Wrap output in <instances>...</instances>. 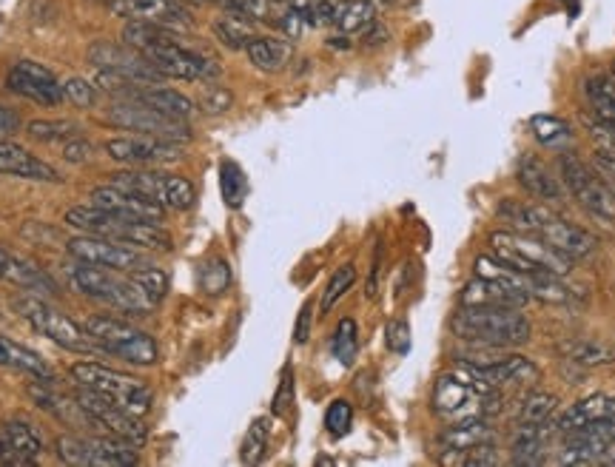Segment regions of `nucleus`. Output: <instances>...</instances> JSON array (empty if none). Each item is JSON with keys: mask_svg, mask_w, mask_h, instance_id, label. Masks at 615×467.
Instances as JSON below:
<instances>
[{"mask_svg": "<svg viewBox=\"0 0 615 467\" xmlns=\"http://www.w3.org/2000/svg\"><path fill=\"white\" fill-rule=\"evenodd\" d=\"M123 40L149 57L151 66L166 80H205L217 75V66L208 57L186 49L174 29L131 20L123 29Z\"/></svg>", "mask_w": 615, "mask_h": 467, "instance_id": "f257e3e1", "label": "nucleus"}, {"mask_svg": "<svg viewBox=\"0 0 615 467\" xmlns=\"http://www.w3.org/2000/svg\"><path fill=\"white\" fill-rule=\"evenodd\" d=\"M499 220L507 223V228L541 237L544 243H550L556 251H561L570 260H584L596 251V237L578 225L567 223L564 217L553 214L547 206L536 203H522V200H502L496 206Z\"/></svg>", "mask_w": 615, "mask_h": 467, "instance_id": "f03ea898", "label": "nucleus"}, {"mask_svg": "<svg viewBox=\"0 0 615 467\" xmlns=\"http://www.w3.org/2000/svg\"><path fill=\"white\" fill-rule=\"evenodd\" d=\"M450 328L459 339L473 345H490V348L524 345L533 331L522 308H502V305H462Z\"/></svg>", "mask_w": 615, "mask_h": 467, "instance_id": "7ed1b4c3", "label": "nucleus"}, {"mask_svg": "<svg viewBox=\"0 0 615 467\" xmlns=\"http://www.w3.org/2000/svg\"><path fill=\"white\" fill-rule=\"evenodd\" d=\"M69 282L83 297L94 299L100 305H109V308L123 311V314L143 317V314H149L151 308H154V302L143 291V285L134 280V274L123 277V271L75 260L69 265Z\"/></svg>", "mask_w": 615, "mask_h": 467, "instance_id": "20e7f679", "label": "nucleus"}, {"mask_svg": "<svg viewBox=\"0 0 615 467\" xmlns=\"http://www.w3.org/2000/svg\"><path fill=\"white\" fill-rule=\"evenodd\" d=\"M66 223L80 228L83 234H97L109 237L117 243L146 248V251H171V234L160 228V223H146V220H126L112 211H103L97 206H77L66 211Z\"/></svg>", "mask_w": 615, "mask_h": 467, "instance_id": "39448f33", "label": "nucleus"}, {"mask_svg": "<svg viewBox=\"0 0 615 467\" xmlns=\"http://www.w3.org/2000/svg\"><path fill=\"white\" fill-rule=\"evenodd\" d=\"M490 245H493V257L496 260L516 268V271H524V274L567 277L573 271V260L570 257H564L553 245L544 243L541 237H533V234L504 228V231H493L490 234Z\"/></svg>", "mask_w": 615, "mask_h": 467, "instance_id": "423d86ee", "label": "nucleus"}, {"mask_svg": "<svg viewBox=\"0 0 615 467\" xmlns=\"http://www.w3.org/2000/svg\"><path fill=\"white\" fill-rule=\"evenodd\" d=\"M12 308L18 311L20 319H26L40 337L52 339L55 345L66 348V351H75V354L86 356H103L100 345L94 342L92 334L77 325L75 319H69L63 311L52 308L46 299H40V294H23L15 297Z\"/></svg>", "mask_w": 615, "mask_h": 467, "instance_id": "0eeeda50", "label": "nucleus"}, {"mask_svg": "<svg viewBox=\"0 0 615 467\" xmlns=\"http://www.w3.org/2000/svg\"><path fill=\"white\" fill-rule=\"evenodd\" d=\"M72 376H75L77 385L103 393L106 399H112L114 405L126 408V411L140 416V419L154 405V393H151V388L143 379L123 374V371H114V368H106L100 362H77V365H72Z\"/></svg>", "mask_w": 615, "mask_h": 467, "instance_id": "6e6552de", "label": "nucleus"}, {"mask_svg": "<svg viewBox=\"0 0 615 467\" xmlns=\"http://www.w3.org/2000/svg\"><path fill=\"white\" fill-rule=\"evenodd\" d=\"M83 328L100 345L103 356H117L129 365H140V368L154 365L157 356H160L154 337H149L146 331L134 328L129 322H123V319L89 317Z\"/></svg>", "mask_w": 615, "mask_h": 467, "instance_id": "1a4fd4ad", "label": "nucleus"}, {"mask_svg": "<svg viewBox=\"0 0 615 467\" xmlns=\"http://www.w3.org/2000/svg\"><path fill=\"white\" fill-rule=\"evenodd\" d=\"M57 459L72 467H131L140 462L137 448L117 436H60Z\"/></svg>", "mask_w": 615, "mask_h": 467, "instance_id": "9d476101", "label": "nucleus"}, {"mask_svg": "<svg viewBox=\"0 0 615 467\" xmlns=\"http://www.w3.org/2000/svg\"><path fill=\"white\" fill-rule=\"evenodd\" d=\"M561 183L570 191V197L578 206L587 208L598 220H610L615 223V191L613 186L593 171L587 163H581L576 154L564 151L559 160Z\"/></svg>", "mask_w": 615, "mask_h": 467, "instance_id": "9b49d317", "label": "nucleus"}, {"mask_svg": "<svg viewBox=\"0 0 615 467\" xmlns=\"http://www.w3.org/2000/svg\"><path fill=\"white\" fill-rule=\"evenodd\" d=\"M75 402L80 405V411L86 413L89 425L92 428H103L109 436L117 439H126L134 448H143L146 439H149V430L140 422V416H134L126 408L114 405L112 399H106L103 393L89 391V388H77Z\"/></svg>", "mask_w": 615, "mask_h": 467, "instance_id": "f8f14e48", "label": "nucleus"}, {"mask_svg": "<svg viewBox=\"0 0 615 467\" xmlns=\"http://www.w3.org/2000/svg\"><path fill=\"white\" fill-rule=\"evenodd\" d=\"M106 120L120 126V129H131L137 134L171 140V143H188L191 140V129H188L186 120L168 117V114L157 112L146 103H137V100H117L106 112Z\"/></svg>", "mask_w": 615, "mask_h": 467, "instance_id": "ddd939ff", "label": "nucleus"}, {"mask_svg": "<svg viewBox=\"0 0 615 467\" xmlns=\"http://www.w3.org/2000/svg\"><path fill=\"white\" fill-rule=\"evenodd\" d=\"M69 254L80 262H92L100 268H114V271H140L149 268L154 262L134 245L117 243L109 237H97V234H80L75 240H69Z\"/></svg>", "mask_w": 615, "mask_h": 467, "instance_id": "4468645a", "label": "nucleus"}, {"mask_svg": "<svg viewBox=\"0 0 615 467\" xmlns=\"http://www.w3.org/2000/svg\"><path fill=\"white\" fill-rule=\"evenodd\" d=\"M106 154L114 163H123L131 169H154V166H168L183 157L180 143L137 134V137H114L106 143Z\"/></svg>", "mask_w": 615, "mask_h": 467, "instance_id": "2eb2a0df", "label": "nucleus"}, {"mask_svg": "<svg viewBox=\"0 0 615 467\" xmlns=\"http://www.w3.org/2000/svg\"><path fill=\"white\" fill-rule=\"evenodd\" d=\"M6 89L38 106H60L66 97V89L55 77V72L35 60H18L6 75Z\"/></svg>", "mask_w": 615, "mask_h": 467, "instance_id": "dca6fc26", "label": "nucleus"}, {"mask_svg": "<svg viewBox=\"0 0 615 467\" xmlns=\"http://www.w3.org/2000/svg\"><path fill=\"white\" fill-rule=\"evenodd\" d=\"M94 66L100 69H114L120 75L134 77L137 83L143 86H163L166 77L160 75L151 60L143 52H137L129 43H109V40H97L92 49H89Z\"/></svg>", "mask_w": 615, "mask_h": 467, "instance_id": "f3484780", "label": "nucleus"}, {"mask_svg": "<svg viewBox=\"0 0 615 467\" xmlns=\"http://www.w3.org/2000/svg\"><path fill=\"white\" fill-rule=\"evenodd\" d=\"M109 12L117 18L154 23L174 32L191 26V12L183 0H109Z\"/></svg>", "mask_w": 615, "mask_h": 467, "instance_id": "a211bd4d", "label": "nucleus"}, {"mask_svg": "<svg viewBox=\"0 0 615 467\" xmlns=\"http://www.w3.org/2000/svg\"><path fill=\"white\" fill-rule=\"evenodd\" d=\"M465 371L479 393L499 391L504 385L533 382V379L539 376V368H536L530 359H524V356L519 354H510V356L502 354L499 359L485 362V365H465Z\"/></svg>", "mask_w": 615, "mask_h": 467, "instance_id": "6ab92c4d", "label": "nucleus"}, {"mask_svg": "<svg viewBox=\"0 0 615 467\" xmlns=\"http://www.w3.org/2000/svg\"><path fill=\"white\" fill-rule=\"evenodd\" d=\"M92 206L112 211L117 217L126 220H146V223H163L166 217V206H160L157 200H151L146 194H137L129 188L120 186H100L92 191Z\"/></svg>", "mask_w": 615, "mask_h": 467, "instance_id": "aec40b11", "label": "nucleus"}, {"mask_svg": "<svg viewBox=\"0 0 615 467\" xmlns=\"http://www.w3.org/2000/svg\"><path fill=\"white\" fill-rule=\"evenodd\" d=\"M43 456V436L23 419H12L0 428V465L29 467Z\"/></svg>", "mask_w": 615, "mask_h": 467, "instance_id": "412c9836", "label": "nucleus"}, {"mask_svg": "<svg viewBox=\"0 0 615 467\" xmlns=\"http://www.w3.org/2000/svg\"><path fill=\"white\" fill-rule=\"evenodd\" d=\"M0 280L18 285L23 291H32V294H57V282L40 268L38 262L26 260L3 245H0Z\"/></svg>", "mask_w": 615, "mask_h": 467, "instance_id": "4be33fe9", "label": "nucleus"}, {"mask_svg": "<svg viewBox=\"0 0 615 467\" xmlns=\"http://www.w3.org/2000/svg\"><path fill=\"white\" fill-rule=\"evenodd\" d=\"M0 174L32 180V183H60V174L46 160H40L12 140H0Z\"/></svg>", "mask_w": 615, "mask_h": 467, "instance_id": "5701e85b", "label": "nucleus"}, {"mask_svg": "<svg viewBox=\"0 0 615 467\" xmlns=\"http://www.w3.org/2000/svg\"><path fill=\"white\" fill-rule=\"evenodd\" d=\"M479 399H482V393L476 391L470 376L459 379V376L445 374L436 379V388H433V411L439 416H459Z\"/></svg>", "mask_w": 615, "mask_h": 467, "instance_id": "b1692460", "label": "nucleus"}, {"mask_svg": "<svg viewBox=\"0 0 615 467\" xmlns=\"http://www.w3.org/2000/svg\"><path fill=\"white\" fill-rule=\"evenodd\" d=\"M516 177L527 194H533L536 200H544L547 206L564 203V188H561L559 177H553L550 169L536 157H522L516 166Z\"/></svg>", "mask_w": 615, "mask_h": 467, "instance_id": "393cba45", "label": "nucleus"}, {"mask_svg": "<svg viewBox=\"0 0 615 467\" xmlns=\"http://www.w3.org/2000/svg\"><path fill=\"white\" fill-rule=\"evenodd\" d=\"M117 100H137V103H146L151 109L168 114V117H177V120H186V123L191 120V114L197 112L186 94L163 89V86H134L131 92L117 97Z\"/></svg>", "mask_w": 615, "mask_h": 467, "instance_id": "a878e982", "label": "nucleus"}, {"mask_svg": "<svg viewBox=\"0 0 615 467\" xmlns=\"http://www.w3.org/2000/svg\"><path fill=\"white\" fill-rule=\"evenodd\" d=\"M530 302V297H524L519 291L507 288L502 282L485 280V277H476L465 285L459 305H502V308H524Z\"/></svg>", "mask_w": 615, "mask_h": 467, "instance_id": "bb28decb", "label": "nucleus"}, {"mask_svg": "<svg viewBox=\"0 0 615 467\" xmlns=\"http://www.w3.org/2000/svg\"><path fill=\"white\" fill-rule=\"evenodd\" d=\"M601 419H615V396L610 393H593L581 399L573 408L561 413L556 425H559V433H567V430H576L587 422H601Z\"/></svg>", "mask_w": 615, "mask_h": 467, "instance_id": "cd10ccee", "label": "nucleus"}, {"mask_svg": "<svg viewBox=\"0 0 615 467\" xmlns=\"http://www.w3.org/2000/svg\"><path fill=\"white\" fill-rule=\"evenodd\" d=\"M442 445L445 450H465L476 448V445H496V430L487 419L479 416H465L459 419L453 428L442 433Z\"/></svg>", "mask_w": 615, "mask_h": 467, "instance_id": "c85d7f7f", "label": "nucleus"}, {"mask_svg": "<svg viewBox=\"0 0 615 467\" xmlns=\"http://www.w3.org/2000/svg\"><path fill=\"white\" fill-rule=\"evenodd\" d=\"M0 365L3 368H15L23 374L35 376V379H46V382H55V371L46 365V359L35 351H29L26 345H20L15 339L0 337Z\"/></svg>", "mask_w": 615, "mask_h": 467, "instance_id": "c756f323", "label": "nucleus"}, {"mask_svg": "<svg viewBox=\"0 0 615 467\" xmlns=\"http://www.w3.org/2000/svg\"><path fill=\"white\" fill-rule=\"evenodd\" d=\"M245 52H248V60L262 72H280L291 60V43L282 38H260L257 35L245 46Z\"/></svg>", "mask_w": 615, "mask_h": 467, "instance_id": "7c9ffc66", "label": "nucleus"}, {"mask_svg": "<svg viewBox=\"0 0 615 467\" xmlns=\"http://www.w3.org/2000/svg\"><path fill=\"white\" fill-rule=\"evenodd\" d=\"M561 354L573 365L584 368H601V365H615V348L598 339H570L561 345Z\"/></svg>", "mask_w": 615, "mask_h": 467, "instance_id": "2f4dec72", "label": "nucleus"}, {"mask_svg": "<svg viewBox=\"0 0 615 467\" xmlns=\"http://www.w3.org/2000/svg\"><path fill=\"white\" fill-rule=\"evenodd\" d=\"M587 103L604 126L615 129V80L607 75H593L584 80Z\"/></svg>", "mask_w": 615, "mask_h": 467, "instance_id": "473e14b6", "label": "nucleus"}, {"mask_svg": "<svg viewBox=\"0 0 615 467\" xmlns=\"http://www.w3.org/2000/svg\"><path fill=\"white\" fill-rule=\"evenodd\" d=\"M254 23L257 20L245 18V15H237V12H225L223 18L214 20V38L223 43L225 49H234V52H240V49H245L251 40L257 38V32H254Z\"/></svg>", "mask_w": 615, "mask_h": 467, "instance_id": "72a5a7b5", "label": "nucleus"}, {"mask_svg": "<svg viewBox=\"0 0 615 467\" xmlns=\"http://www.w3.org/2000/svg\"><path fill=\"white\" fill-rule=\"evenodd\" d=\"M530 131H533V137L539 140L541 146L550 151H564L573 143L570 123H564L561 117H553V114H536L530 120Z\"/></svg>", "mask_w": 615, "mask_h": 467, "instance_id": "f704fd0d", "label": "nucleus"}, {"mask_svg": "<svg viewBox=\"0 0 615 467\" xmlns=\"http://www.w3.org/2000/svg\"><path fill=\"white\" fill-rule=\"evenodd\" d=\"M442 465L453 467H496L502 465L496 445H476L465 450H445L442 453Z\"/></svg>", "mask_w": 615, "mask_h": 467, "instance_id": "c9c22d12", "label": "nucleus"}, {"mask_svg": "<svg viewBox=\"0 0 615 467\" xmlns=\"http://www.w3.org/2000/svg\"><path fill=\"white\" fill-rule=\"evenodd\" d=\"M373 23V6L371 0H342L336 26L342 32H365Z\"/></svg>", "mask_w": 615, "mask_h": 467, "instance_id": "e433bc0d", "label": "nucleus"}, {"mask_svg": "<svg viewBox=\"0 0 615 467\" xmlns=\"http://www.w3.org/2000/svg\"><path fill=\"white\" fill-rule=\"evenodd\" d=\"M556 411H559V399L553 396V393H530L527 399H524L522 405H519V425H530V422H547V419H553L556 416Z\"/></svg>", "mask_w": 615, "mask_h": 467, "instance_id": "4c0bfd02", "label": "nucleus"}, {"mask_svg": "<svg viewBox=\"0 0 615 467\" xmlns=\"http://www.w3.org/2000/svg\"><path fill=\"white\" fill-rule=\"evenodd\" d=\"M26 131L40 143H60V146L72 137H80V126L69 120H32Z\"/></svg>", "mask_w": 615, "mask_h": 467, "instance_id": "58836bf2", "label": "nucleus"}, {"mask_svg": "<svg viewBox=\"0 0 615 467\" xmlns=\"http://www.w3.org/2000/svg\"><path fill=\"white\" fill-rule=\"evenodd\" d=\"M331 351H334V356L345 365V368L354 365L356 351H359V328H356V322L351 317H345L339 325H336Z\"/></svg>", "mask_w": 615, "mask_h": 467, "instance_id": "ea45409f", "label": "nucleus"}, {"mask_svg": "<svg viewBox=\"0 0 615 467\" xmlns=\"http://www.w3.org/2000/svg\"><path fill=\"white\" fill-rule=\"evenodd\" d=\"M268 419H254L251 428L245 430L243 448H240V462L243 465H260L265 448H268Z\"/></svg>", "mask_w": 615, "mask_h": 467, "instance_id": "a19ab883", "label": "nucleus"}, {"mask_svg": "<svg viewBox=\"0 0 615 467\" xmlns=\"http://www.w3.org/2000/svg\"><path fill=\"white\" fill-rule=\"evenodd\" d=\"M220 191H223V200L228 208H240L245 200V177L237 163L223 160L220 166Z\"/></svg>", "mask_w": 615, "mask_h": 467, "instance_id": "79ce46f5", "label": "nucleus"}, {"mask_svg": "<svg viewBox=\"0 0 615 467\" xmlns=\"http://www.w3.org/2000/svg\"><path fill=\"white\" fill-rule=\"evenodd\" d=\"M356 282V268L348 262V265H342V268H336V274L331 277V282L325 285V291H322V314H328L331 308H334L339 299L345 297L351 288H354Z\"/></svg>", "mask_w": 615, "mask_h": 467, "instance_id": "37998d69", "label": "nucleus"}, {"mask_svg": "<svg viewBox=\"0 0 615 467\" xmlns=\"http://www.w3.org/2000/svg\"><path fill=\"white\" fill-rule=\"evenodd\" d=\"M228 285H231V268H228L225 260L214 257V260H208L200 268V288H203L205 294L217 297V294H223Z\"/></svg>", "mask_w": 615, "mask_h": 467, "instance_id": "c03bdc74", "label": "nucleus"}, {"mask_svg": "<svg viewBox=\"0 0 615 467\" xmlns=\"http://www.w3.org/2000/svg\"><path fill=\"white\" fill-rule=\"evenodd\" d=\"M194 200H197V188H194V183L186 180V177L171 174V177H168L166 203H163V206L171 208V211H188V208L194 206Z\"/></svg>", "mask_w": 615, "mask_h": 467, "instance_id": "a18cd8bd", "label": "nucleus"}, {"mask_svg": "<svg viewBox=\"0 0 615 467\" xmlns=\"http://www.w3.org/2000/svg\"><path fill=\"white\" fill-rule=\"evenodd\" d=\"M351 425H354V408H351V402H345V399L331 402L328 411H325V428H328V433H331L334 439H342V436L351 430Z\"/></svg>", "mask_w": 615, "mask_h": 467, "instance_id": "49530a36", "label": "nucleus"}, {"mask_svg": "<svg viewBox=\"0 0 615 467\" xmlns=\"http://www.w3.org/2000/svg\"><path fill=\"white\" fill-rule=\"evenodd\" d=\"M131 274H134V280L143 285V291L149 294L154 305H160V302H163V297H166V291H168V274L163 271V268L149 265V268H140V271H131Z\"/></svg>", "mask_w": 615, "mask_h": 467, "instance_id": "de8ad7c7", "label": "nucleus"}, {"mask_svg": "<svg viewBox=\"0 0 615 467\" xmlns=\"http://www.w3.org/2000/svg\"><path fill=\"white\" fill-rule=\"evenodd\" d=\"M63 89H66V97H69L75 106H80V109H89V106H94V100H97V86H92V83L83 80V77L66 80Z\"/></svg>", "mask_w": 615, "mask_h": 467, "instance_id": "09e8293b", "label": "nucleus"}, {"mask_svg": "<svg viewBox=\"0 0 615 467\" xmlns=\"http://www.w3.org/2000/svg\"><path fill=\"white\" fill-rule=\"evenodd\" d=\"M385 345L393 354H408L410 351V328L405 319H391L385 328Z\"/></svg>", "mask_w": 615, "mask_h": 467, "instance_id": "8fccbe9b", "label": "nucleus"}, {"mask_svg": "<svg viewBox=\"0 0 615 467\" xmlns=\"http://www.w3.org/2000/svg\"><path fill=\"white\" fill-rule=\"evenodd\" d=\"M231 103H234V94L223 89V86H211V89H205V94L200 97V112L223 114L231 109Z\"/></svg>", "mask_w": 615, "mask_h": 467, "instance_id": "3c124183", "label": "nucleus"}, {"mask_svg": "<svg viewBox=\"0 0 615 467\" xmlns=\"http://www.w3.org/2000/svg\"><path fill=\"white\" fill-rule=\"evenodd\" d=\"M225 12H237V15H245L251 20L268 18L271 12V0H223Z\"/></svg>", "mask_w": 615, "mask_h": 467, "instance_id": "603ef678", "label": "nucleus"}, {"mask_svg": "<svg viewBox=\"0 0 615 467\" xmlns=\"http://www.w3.org/2000/svg\"><path fill=\"white\" fill-rule=\"evenodd\" d=\"M291 402H294V371H291V368H285V371H282L280 388H277V393H274V402H271V411H274V416H285L288 408H291Z\"/></svg>", "mask_w": 615, "mask_h": 467, "instance_id": "864d4df0", "label": "nucleus"}, {"mask_svg": "<svg viewBox=\"0 0 615 467\" xmlns=\"http://www.w3.org/2000/svg\"><path fill=\"white\" fill-rule=\"evenodd\" d=\"M282 32L288 35V40H299L302 38V32H305V26H308V15H305V6H291L285 15H282L280 20Z\"/></svg>", "mask_w": 615, "mask_h": 467, "instance_id": "5fc2aeb1", "label": "nucleus"}, {"mask_svg": "<svg viewBox=\"0 0 615 467\" xmlns=\"http://www.w3.org/2000/svg\"><path fill=\"white\" fill-rule=\"evenodd\" d=\"M92 154H94V146L80 134V137H72V140H66L63 143V157L69 160V163H89L92 160Z\"/></svg>", "mask_w": 615, "mask_h": 467, "instance_id": "6e6d98bb", "label": "nucleus"}, {"mask_svg": "<svg viewBox=\"0 0 615 467\" xmlns=\"http://www.w3.org/2000/svg\"><path fill=\"white\" fill-rule=\"evenodd\" d=\"M311 325H314V302H305L302 311H299L297 325H294V342H297V345H305V342H308Z\"/></svg>", "mask_w": 615, "mask_h": 467, "instance_id": "4d7b16f0", "label": "nucleus"}, {"mask_svg": "<svg viewBox=\"0 0 615 467\" xmlns=\"http://www.w3.org/2000/svg\"><path fill=\"white\" fill-rule=\"evenodd\" d=\"M20 126H23L20 114L12 112V109H6V106H0V140L15 137V134L20 131Z\"/></svg>", "mask_w": 615, "mask_h": 467, "instance_id": "13d9d810", "label": "nucleus"}, {"mask_svg": "<svg viewBox=\"0 0 615 467\" xmlns=\"http://www.w3.org/2000/svg\"><path fill=\"white\" fill-rule=\"evenodd\" d=\"M596 169H598V174H601V177H604V180H607V183H610V186H613V191H615V160H613V157H607V154L596 151Z\"/></svg>", "mask_w": 615, "mask_h": 467, "instance_id": "bf43d9fd", "label": "nucleus"}, {"mask_svg": "<svg viewBox=\"0 0 615 467\" xmlns=\"http://www.w3.org/2000/svg\"><path fill=\"white\" fill-rule=\"evenodd\" d=\"M379 271H382V243L376 245V254H373V268H371V282H368V297H376L379 291Z\"/></svg>", "mask_w": 615, "mask_h": 467, "instance_id": "052dcab7", "label": "nucleus"}, {"mask_svg": "<svg viewBox=\"0 0 615 467\" xmlns=\"http://www.w3.org/2000/svg\"><path fill=\"white\" fill-rule=\"evenodd\" d=\"M388 40V29H382L376 20H373L371 26L365 29V46H379V43H385Z\"/></svg>", "mask_w": 615, "mask_h": 467, "instance_id": "680f3d73", "label": "nucleus"}, {"mask_svg": "<svg viewBox=\"0 0 615 467\" xmlns=\"http://www.w3.org/2000/svg\"><path fill=\"white\" fill-rule=\"evenodd\" d=\"M598 462H601V465H615V436L604 445L601 456H598Z\"/></svg>", "mask_w": 615, "mask_h": 467, "instance_id": "e2e57ef3", "label": "nucleus"}, {"mask_svg": "<svg viewBox=\"0 0 615 467\" xmlns=\"http://www.w3.org/2000/svg\"><path fill=\"white\" fill-rule=\"evenodd\" d=\"M328 46H339V49H348L351 43H348V38H342V35H339V38L328 40Z\"/></svg>", "mask_w": 615, "mask_h": 467, "instance_id": "0e129e2a", "label": "nucleus"}, {"mask_svg": "<svg viewBox=\"0 0 615 467\" xmlns=\"http://www.w3.org/2000/svg\"><path fill=\"white\" fill-rule=\"evenodd\" d=\"M280 3H291V6H308V0H280Z\"/></svg>", "mask_w": 615, "mask_h": 467, "instance_id": "69168bd1", "label": "nucleus"}, {"mask_svg": "<svg viewBox=\"0 0 615 467\" xmlns=\"http://www.w3.org/2000/svg\"><path fill=\"white\" fill-rule=\"evenodd\" d=\"M194 3H223V0H194Z\"/></svg>", "mask_w": 615, "mask_h": 467, "instance_id": "338daca9", "label": "nucleus"}, {"mask_svg": "<svg viewBox=\"0 0 615 467\" xmlns=\"http://www.w3.org/2000/svg\"><path fill=\"white\" fill-rule=\"evenodd\" d=\"M382 3H396V0H382Z\"/></svg>", "mask_w": 615, "mask_h": 467, "instance_id": "774afa93", "label": "nucleus"}]
</instances>
